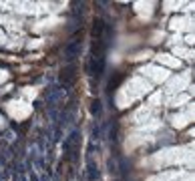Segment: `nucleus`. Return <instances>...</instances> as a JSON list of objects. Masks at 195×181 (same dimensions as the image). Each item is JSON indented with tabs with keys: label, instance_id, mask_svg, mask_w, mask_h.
I'll list each match as a JSON object with an SVG mask.
<instances>
[{
	"label": "nucleus",
	"instance_id": "nucleus-1",
	"mask_svg": "<svg viewBox=\"0 0 195 181\" xmlns=\"http://www.w3.org/2000/svg\"><path fill=\"white\" fill-rule=\"evenodd\" d=\"M80 32H75L72 34V38L69 40V45L65 46V58H67V62H75V58L79 57L80 52V40H77V36H79Z\"/></svg>",
	"mask_w": 195,
	"mask_h": 181
},
{
	"label": "nucleus",
	"instance_id": "nucleus-2",
	"mask_svg": "<svg viewBox=\"0 0 195 181\" xmlns=\"http://www.w3.org/2000/svg\"><path fill=\"white\" fill-rule=\"evenodd\" d=\"M87 179H89V181H97V179H99V169H97V163L92 161V157H89V165H87Z\"/></svg>",
	"mask_w": 195,
	"mask_h": 181
},
{
	"label": "nucleus",
	"instance_id": "nucleus-3",
	"mask_svg": "<svg viewBox=\"0 0 195 181\" xmlns=\"http://www.w3.org/2000/svg\"><path fill=\"white\" fill-rule=\"evenodd\" d=\"M77 141H79V131H72L67 139H65V143H62V149L65 151H70V149L77 145Z\"/></svg>",
	"mask_w": 195,
	"mask_h": 181
},
{
	"label": "nucleus",
	"instance_id": "nucleus-4",
	"mask_svg": "<svg viewBox=\"0 0 195 181\" xmlns=\"http://www.w3.org/2000/svg\"><path fill=\"white\" fill-rule=\"evenodd\" d=\"M103 30H105V22L103 20H95V22H92V28H91V36L99 40V38L103 36Z\"/></svg>",
	"mask_w": 195,
	"mask_h": 181
},
{
	"label": "nucleus",
	"instance_id": "nucleus-5",
	"mask_svg": "<svg viewBox=\"0 0 195 181\" xmlns=\"http://www.w3.org/2000/svg\"><path fill=\"white\" fill-rule=\"evenodd\" d=\"M91 113L95 115V117H101V115H103V103L99 101V99H92V103H91Z\"/></svg>",
	"mask_w": 195,
	"mask_h": 181
},
{
	"label": "nucleus",
	"instance_id": "nucleus-6",
	"mask_svg": "<svg viewBox=\"0 0 195 181\" xmlns=\"http://www.w3.org/2000/svg\"><path fill=\"white\" fill-rule=\"evenodd\" d=\"M121 80H123V73H117L115 80H113V79L109 80V89H107V90H109V93H113V90H115L117 87H119V83H121Z\"/></svg>",
	"mask_w": 195,
	"mask_h": 181
},
{
	"label": "nucleus",
	"instance_id": "nucleus-7",
	"mask_svg": "<svg viewBox=\"0 0 195 181\" xmlns=\"http://www.w3.org/2000/svg\"><path fill=\"white\" fill-rule=\"evenodd\" d=\"M119 169H121L123 179H127V171H129V167H127V161H125V159H121V161H119Z\"/></svg>",
	"mask_w": 195,
	"mask_h": 181
},
{
	"label": "nucleus",
	"instance_id": "nucleus-8",
	"mask_svg": "<svg viewBox=\"0 0 195 181\" xmlns=\"http://www.w3.org/2000/svg\"><path fill=\"white\" fill-rule=\"evenodd\" d=\"M60 137H62V129L57 127V129H54V137H52V141H54V143H60Z\"/></svg>",
	"mask_w": 195,
	"mask_h": 181
},
{
	"label": "nucleus",
	"instance_id": "nucleus-9",
	"mask_svg": "<svg viewBox=\"0 0 195 181\" xmlns=\"http://www.w3.org/2000/svg\"><path fill=\"white\" fill-rule=\"evenodd\" d=\"M109 139H111V141H117V125H113V127L109 129Z\"/></svg>",
	"mask_w": 195,
	"mask_h": 181
},
{
	"label": "nucleus",
	"instance_id": "nucleus-10",
	"mask_svg": "<svg viewBox=\"0 0 195 181\" xmlns=\"http://www.w3.org/2000/svg\"><path fill=\"white\" fill-rule=\"evenodd\" d=\"M107 165H109V171H111V173H117V165H115V161H113V159H109V163H107Z\"/></svg>",
	"mask_w": 195,
	"mask_h": 181
},
{
	"label": "nucleus",
	"instance_id": "nucleus-11",
	"mask_svg": "<svg viewBox=\"0 0 195 181\" xmlns=\"http://www.w3.org/2000/svg\"><path fill=\"white\" fill-rule=\"evenodd\" d=\"M28 181H40V179H38V175H36V173H30V177H28Z\"/></svg>",
	"mask_w": 195,
	"mask_h": 181
},
{
	"label": "nucleus",
	"instance_id": "nucleus-12",
	"mask_svg": "<svg viewBox=\"0 0 195 181\" xmlns=\"http://www.w3.org/2000/svg\"><path fill=\"white\" fill-rule=\"evenodd\" d=\"M18 181H28V177H26L24 173H18Z\"/></svg>",
	"mask_w": 195,
	"mask_h": 181
},
{
	"label": "nucleus",
	"instance_id": "nucleus-13",
	"mask_svg": "<svg viewBox=\"0 0 195 181\" xmlns=\"http://www.w3.org/2000/svg\"><path fill=\"white\" fill-rule=\"evenodd\" d=\"M42 181H50V179H48V177H42Z\"/></svg>",
	"mask_w": 195,
	"mask_h": 181
},
{
	"label": "nucleus",
	"instance_id": "nucleus-14",
	"mask_svg": "<svg viewBox=\"0 0 195 181\" xmlns=\"http://www.w3.org/2000/svg\"><path fill=\"white\" fill-rule=\"evenodd\" d=\"M0 181H6V179H4V177H0Z\"/></svg>",
	"mask_w": 195,
	"mask_h": 181
}]
</instances>
